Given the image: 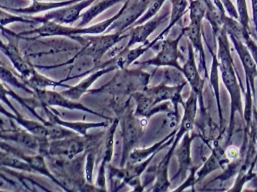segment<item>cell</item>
<instances>
[{
  "label": "cell",
  "instance_id": "obj_1",
  "mask_svg": "<svg viewBox=\"0 0 257 192\" xmlns=\"http://www.w3.org/2000/svg\"><path fill=\"white\" fill-rule=\"evenodd\" d=\"M150 75L141 70L128 71L122 69V72L116 74L112 81L99 90H90V93H105L115 95H130L133 96L138 90H145L149 82Z\"/></svg>",
  "mask_w": 257,
  "mask_h": 192
},
{
  "label": "cell",
  "instance_id": "obj_10",
  "mask_svg": "<svg viewBox=\"0 0 257 192\" xmlns=\"http://www.w3.org/2000/svg\"><path fill=\"white\" fill-rule=\"evenodd\" d=\"M118 67H117L116 64H112L111 66H106V67L104 68V69H100V70L95 72L91 76L81 81L79 84L75 86V87H70L69 90H66V91H63L62 94H63V96L67 97L69 99L73 100V101L79 100L83 95L85 94V93L88 91L89 88L91 87L92 84H93L98 78H100L101 76L105 75V74L115 70Z\"/></svg>",
  "mask_w": 257,
  "mask_h": 192
},
{
  "label": "cell",
  "instance_id": "obj_6",
  "mask_svg": "<svg viewBox=\"0 0 257 192\" xmlns=\"http://www.w3.org/2000/svg\"><path fill=\"white\" fill-rule=\"evenodd\" d=\"M184 29L182 33L179 35L176 39L171 40L166 39L162 44L161 50L157 54L155 57L151 60H147L140 64L148 65V66H154L157 67L160 66H169L178 69L180 72H182V68L180 66L178 63V59L180 57V53L178 51V45L180 40L184 35Z\"/></svg>",
  "mask_w": 257,
  "mask_h": 192
},
{
  "label": "cell",
  "instance_id": "obj_23",
  "mask_svg": "<svg viewBox=\"0 0 257 192\" xmlns=\"http://www.w3.org/2000/svg\"><path fill=\"white\" fill-rule=\"evenodd\" d=\"M33 1H36V0H33ZM38 1H40V0H38Z\"/></svg>",
  "mask_w": 257,
  "mask_h": 192
},
{
  "label": "cell",
  "instance_id": "obj_9",
  "mask_svg": "<svg viewBox=\"0 0 257 192\" xmlns=\"http://www.w3.org/2000/svg\"><path fill=\"white\" fill-rule=\"evenodd\" d=\"M39 98L42 100V102L45 103L47 105L59 106V107H64L69 110H79L87 113H92L96 116H100L104 119L110 120V118L103 115L99 114L90 109L87 108L85 106L80 103L75 102L73 100L69 99V98L63 96V94L55 93V92L47 91L45 90H38Z\"/></svg>",
  "mask_w": 257,
  "mask_h": 192
},
{
  "label": "cell",
  "instance_id": "obj_18",
  "mask_svg": "<svg viewBox=\"0 0 257 192\" xmlns=\"http://www.w3.org/2000/svg\"><path fill=\"white\" fill-rule=\"evenodd\" d=\"M51 119L53 123L57 124L61 126L67 127L72 128L74 131L81 134V135L85 136L87 134V131L90 128H98V127L107 126L108 122H99V123H83V122H68L60 120L57 116L51 113Z\"/></svg>",
  "mask_w": 257,
  "mask_h": 192
},
{
  "label": "cell",
  "instance_id": "obj_21",
  "mask_svg": "<svg viewBox=\"0 0 257 192\" xmlns=\"http://www.w3.org/2000/svg\"><path fill=\"white\" fill-rule=\"evenodd\" d=\"M14 22H24L28 23V24L29 23H31V24L36 23L32 19L15 16V15H12V13L5 12V11L0 9V24L2 26L7 25V24Z\"/></svg>",
  "mask_w": 257,
  "mask_h": 192
},
{
  "label": "cell",
  "instance_id": "obj_3",
  "mask_svg": "<svg viewBox=\"0 0 257 192\" xmlns=\"http://www.w3.org/2000/svg\"><path fill=\"white\" fill-rule=\"evenodd\" d=\"M126 36H128V35L126 36L118 33L106 35V36H93V37L75 36L74 39L79 41L84 45V48L78 53L77 57L86 56L93 59L95 63H98L108 50L111 49L112 47L117 45Z\"/></svg>",
  "mask_w": 257,
  "mask_h": 192
},
{
  "label": "cell",
  "instance_id": "obj_11",
  "mask_svg": "<svg viewBox=\"0 0 257 192\" xmlns=\"http://www.w3.org/2000/svg\"><path fill=\"white\" fill-rule=\"evenodd\" d=\"M177 131L178 130L175 129V131H172L170 134H169L167 137H165L161 141L156 143L154 146H151V147L148 148V149H135V150H133L130 154L127 164H139V163L145 161L147 158H149V156H151L152 155H156L157 152H160L163 148H166V146H169L170 143H172V142L174 141Z\"/></svg>",
  "mask_w": 257,
  "mask_h": 192
},
{
  "label": "cell",
  "instance_id": "obj_17",
  "mask_svg": "<svg viewBox=\"0 0 257 192\" xmlns=\"http://www.w3.org/2000/svg\"><path fill=\"white\" fill-rule=\"evenodd\" d=\"M121 1L123 0H100L99 2H96V0L93 6H92L87 12L81 14V17H80L81 21H80L78 27L83 28L84 26L88 24L98 15Z\"/></svg>",
  "mask_w": 257,
  "mask_h": 192
},
{
  "label": "cell",
  "instance_id": "obj_7",
  "mask_svg": "<svg viewBox=\"0 0 257 192\" xmlns=\"http://www.w3.org/2000/svg\"><path fill=\"white\" fill-rule=\"evenodd\" d=\"M89 138L90 137L86 135L84 137L77 135L53 142L50 146V153L72 159L74 157L85 150L87 143H90Z\"/></svg>",
  "mask_w": 257,
  "mask_h": 192
},
{
  "label": "cell",
  "instance_id": "obj_12",
  "mask_svg": "<svg viewBox=\"0 0 257 192\" xmlns=\"http://www.w3.org/2000/svg\"><path fill=\"white\" fill-rule=\"evenodd\" d=\"M76 28L65 27L58 23L54 21H47L42 22V25L39 28L36 29L33 31L25 32L21 35H28L36 33L42 37L45 36H67L72 37L75 36Z\"/></svg>",
  "mask_w": 257,
  "mask_h": 192
},
{
  "label": "cell",
  "instance_id": "obj_8",
  "mask_svg": "<svg viewBox=\"0 0 257 192\" xmlns=\"http://www.w3.org/2000/svg\"><path fill=\"white\" fill-rule=\"evenodd\" d=\"M170 15L169 11L163 12L160 15H156L154 18H151L149 21L145 22V24L141 25L136 26L133 27L130 32V39L128 40L127 45L125 47L124 49L128 50L132 46L137 43H145L148 42V38L163 24L165 21L169 19Z\"/></svg>",
  "mask_w": 257,
  "mask_h": 192
},
{
  "label": "cell",
  "instance_id": "obj_13",
  "mask_svg": "<svg viewBox=\"0 0 257 192\" xmlns=\"http://www.w3.org/2000/svg\"><path fill=\"white\" fill-rule=\"evenodd\" d=\"M80 1H81V0H67V1L59 2V3H43L42 0H40V1L36 0V1H33V4L31 6L27 8H23V9H12V8L5 7L3 6H0V8L4 9V10L16 12L18 14L33 15V14H37L39 12H46V11L70 6V5L78 3Z\"/></svg>",
  "mask_w": 257,
  "mask_h": 192
},
{
  "label": "cell",
  "instance_id": "obj_19",
  "mask_svg": "<svg viewBox=\"0 0 257 192\" xmlns=\"http://www.w3.org/2000/svg\"><path fill=\"white\" fill-rule=\"evenodd\" d=\"M166 1V0H151L150 2L149 5H148V9H147L145 13L132 26V28L136 27V26L145 24V22L156 16L157 13H158L159 11L161 9L162 6L164 4Z\"/></svg>",
  "mask_w": 257,
  "mask_h": 192
},
{
  "label": "cell",
  "instance_id": "obj_5",
  "mask_svg": "<svg viewBox=\"0 0 257 192\" xmlns=\"http://www.w3.org/2000/svg\"><path fill=\"white\" fill-rule=\"evenodd\" d=\"M96 0H81L78 3L70 6L62 7L61 9L53 11L46 14L43 17L30 18L36 23H42L44 21H51L60 24H72L80 19L81 12L86 8L91 6Z\"/></svg>",
  "mask_w": 257,
  "mask_h": 192
},
{
  "label": "cell",
  "instance_id": "obj_2",
  "mask_svg": "<svg viewBox=\"0 0 257 192\" xmlns=\"http://www.w3.org/2000/svg\"><path fill=\"white\" fill-rule=\"evenodd\" d=\"M130 98L125 106V109L122 111L119 122L121 127L122 137H123V154H122L120 167H123L127 162L128 156L132 149L137 145L139 139L142 137V125L141 121L136 118L133 113V109L130 107Z\"/></svg>",
  "mask_w": 257,
  "mask_h": 192
},
{
  "label": "cell",
  "instance_id": "obj_22",
  "mask_svg": "<svg viewBox=\"0 0 257 192\" xmlns=\"http://www.w3.org/2000/svg\"><path fill=\"white\" fill-rule=\"evenodd\" d=\"M0 78L6 82L10 83L12 85L17 86V87H21V84L18 83V81L14 78L13 75L10 73V72L5 69V68L0 66Z\"/></svg>",
  "mask_w": 257,
  "mask_h": 192
},
{
  "label": "cell",
  "instance_id": "obj_4",
  "mask_svg": "<svg viewBox=\"0 0 257 192\" xmlns=\"http://www.w3.org/2000/svg\"><path fill=\"white\" fill-rule=\"evenodd\" d=\"M151 0H128L127 6L118 19L116 20L105 32L108 34L115 30L116 33L123 34L145 13Z\"/></svg>",
  "mask_w": 257,
  "mask_h": 192
},
{
  "label": "cell",
  "instance_id": "obj_14",
  "mask_svg": "<svg viewBox=\"0 0 257 192\" xmlns=\"http://www.w3.org/2000/svg\"><path fill=\"white\" fill-rule=\"evenodd\" d=\"M188 60L184 63V66H183L182 73L187 78V81L190 83L193 91L198 95L202 90V85L201 84L202 81H201L197 67L196 66L193 46H192V44L190 42L188 44Z\"/></svg>",
  "mask_w": 257,
  "mask_h": 192
},
{
  "label": "cell",
  "instance_id": "obj_16",
  "mask_svg": "<svg viewBox=\"0 0 257 192\" xmlns=\"http://www.w3.org/2000/svg\"><path fill=\"white\" fill-rule=\"evenodd\" d=\"M172 3V11H171V21L169 23V25L159 35L158 37L156 38L152 42L148 44L147 45V48L148 50L152 48L154 45L159 41L161 40L168 33L169 30L175 26L178 21H180L183 15L185 14L186 9H187V6H188V1L187 0H171Z\"/></svg>",
  "mask_w": 257,
  "mask_h": 192
},
{
  "label": "cell",
  "instance_id": "obj_20",
  "mask_svg": "<svg viewBox=\"0 0 257 192\" xmlns=\"http://www.w3.org/2000/svg\"><path fill=\"white\" fill-rule=\"evenodd\" d=\"M190 22L202 23L206 7L201 0H191L190 6Z\"/></svg>",
  "mask_w": 257,
  "mask_h": 192
},
{
  "label": "cell",
  "instance_id": "obj_15",
  "mask_svg": "<svg viewBox=\"0 0 257 192\" xmlns=\"http://www.w3.org/2000/svg\"><path fill=\"white\" fill-rule=\"evenodd\" d=\"M193 138L190 137L188 132L184 134L182 143L180 145L177 150L176 155L178 157V162H179V170L175 176L172 178V180L181 177L184 179L187 175V170L190 168V144Z\"/></svg>",
  "mask_w": 257,
  "mask_h": 192
}]
</instances>
